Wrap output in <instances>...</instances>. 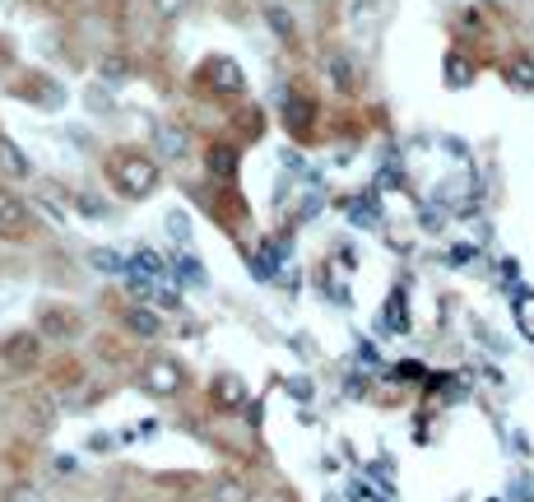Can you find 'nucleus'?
<instances>
[{
	"label": "nucleus",
	"mask_w": 534,
	"mask_h": 502,
	"mask_svg": "<svg viewBox=\"0 0 534 502\" xmlns=\"http://www.w3.org/2000/svg\"><path fill=\"white\" fill-rule=\"evenodd\" d=\"M312 391H316L312 377H289V396H293V400H312Z\"/></svg>",
	"instance_id": "obj_29"
},
{
	"label": "nucleus",
	"mask_w": 534,
	"mask_h": 502,
	"mask_svg": "<svg viewBox=\"0 0 534 502\" xmlns=\"http://www.w3.org/2000/svg\"><path fill=\"white\" fill-rule=\"evenodd\" d=\"M0 172H5V177H33L28 153H24L10 135H0Z\"/></svg>",
	"instance_id": "obj_9"
},
{
	"label": "nucleus",
	"mask_w": 534,
	"mask_h": 502,
	"mask_svg": "<svg viewBox=\"0 0 534 502\" xmlns=\"http://www.w3.org/2000/svg\"><path fill=\"white\" fill-rule=\"evenodd\" d=\"M112 182H116L121 196L144 201V196L158 191L163 172H158V163L149 159V153H116V159H112Z\"/></svg>",
	"instance_id": "obj_1"
},
{
	"label": "nucleus",
	"mask_w": 534,
	"mask_h": 502,
	"mask_svg": "<svg viewBox=\"0 0 534 502\" xmlns=\"http://www.w3.org/2000/svg\"><path fill=\"white\" fill-rule=\"evenodd\" d=\"M126 326H131V330H135L140 340H153V335L163 330V321H158V317L149 312V307H140V302H135L131 312H126Z\"/></svg>",
	"instance_id": "obj_14"
},
{
	"label": "nucleus",
	"mask_w": 534,
	"mask_h": 502,
	"mask_svg": "<svg viewBox=\"0 0 534 502\" xmlns=\"http://www.w3.org/2000/svg\"><path fill=\"white\" fill-rule=\"evenodd\" d=\"M0 502H43V493H37L33 484H15L5 497H0Z\"/></svg>",
	"instance_id": "obj_28"
},
{
	"label": "nucleus",
	"mask_w": 534,
	"mask_h": 502,
	"mask_svg": "<svg viewBox=\"0 0 534 502\" xmlns=\"http://www.w3.org/2000/svg\"><path fill=\"white\" fill-rule=\"evenodd\" d=\"M191 10V0H153V15L158 19H177V15H186Z\"/></svg>",
	"instance_id": "obj_25"
},
{
	"label": "nucleus",
	"mask_w": 534,
	"mask_h": 502,
	"mask_svg": "<svg viewBox=\"0 0 534 502\" xmlns=\"http://www.w3.org/2000/svg\"><path fill=\"white\" fill-rule=\"evenodd\" d=\"M325 74H331V84H335V89H344V94L353 89V65H349L340 52H335V56H325Z\"/></svg>",
	"instance_id": "obj_17"
},
{
	"label": "nucleus",
	"mask_w": 534,
	"mask_h": 502,
	"mask_svg": "<svg viewBox=\"0 0 534 502\" xmlns=\"http://www.w3.org/2000/svg\"><path fill=\"white\" fill-rule=\"evenodd\" d=\"M131 275H144V280H163V275H168V265H163V256H158V251L140 247V251L131 256Z\"/></svg>",
	"instance_id": "obj_13"
},
{
	"label": "nucleus",
	"mask_w": 534,
	"mask_h": 502,
	"mask_svg": "<svg viewBox=\"0 0 534 502\" xmlns=\"http://www.w3.org/2000/svg\"><path fill=\"white\" fill-rule=\"evenodd\" d=\"M74 330V317L65 312L61 317V307H47V312H43V335H70Z\"/></svg>",
	"instance_id": "obj_20"
},
{
	"label": "nucleus",
	"mask_w": 534,
	"mask_h": 502,
	"mask_svg": "<svg viewBox=\"0 0 534 502\" xmlns=\"http://www.w3.org/2000/svg\"><path fill=\"white\" fill-rule=\"evenodd\" d=\"M441 80H446V89H470L474 84V61L465 52H446L441 56Z\"/></svg>",
	"instance_id": "obj_7"
},
{
	"label": "nucleus",
	"mask_w": 534,
	"mask_h": 502,
	"mask_svg": "<svg viewBox=\"0 0 534 502\" xmlns=\"http://www.w3.org/2000/svg\"><path fill=\"white\" fill-rule=\"evenodd\" d=\"M210 396H214V405H223V409H237V405H246V386H242V377H219L214 386H210Z\"/></svg>",
	"instance_id": "obj_10"
},
{
	"label": "nucleus",
	"mask_w": 534,
	"mask_h": 502,
	"mask_svg": "<svg viewBox=\"0 0 534 502\" xmlns=\"http://www.w3.org/2000/svg\"><path fill=\"white\" fill-rule=\"evenodd\" d=\"M28 418L37 433H52L56 428V400L52 396H28Z\"/></svg>",
	"instance_id": "obj_11"
},
{
	"label": "nucleus",
	"mask_w": 534,
	"mask_h": 502,
	"mask_svg": "<svg viewBox=\"0 0 534 502\" xmlns=\"http://www.w3.org/2000/svg\"><path fill=\"white\" fill-rule=\"evenodd\" d=\"M126 70H131V61L121 56V52H112V56L98 61V74H103V80H126Z\"/></svg>",
	"instance_id": "obj_22"
},
{
	"label": "nucleus",
	"mask_w": 534,
	"mask_h": 502,
	"mask_svg": "<svg viewBox=\"0 0 534 502\" xmlns=\"http://www.w3.org/2000/svg\"><path fill=\"white\" fill-rule=\"evenodd\" d=\"M200 74H204V84L219 89V94H242L246 89V74H242V65L232 56H210L200 65Z\"/></svg>",
	"instance_id": "obj_3"
},
{
	"label": "nucleus",
	"mask_w": 534,
	"mask_h": 502,
	"mask_svg": "<svg viewBox=\"0 0 534 502\" xmlns=\"http://www.w3.org/2000/svg\"><path fill=\"white\" fill-rule=\"evenodd\" d=\"M37 344H43V340H37V335H15L10 340V363H37Z\"/></svg>",
	"instance_id": "obj_18"
},
{
	"label": "nucleus",
	"mask_w": 534,
	"mask_h": 502,
	"mask_svg": "<svg viewBox=\"0 0 534 502\" xmlns=\"http://www.w3.org/2000/svg\"><path fill=\"white\" fill-rule=\"evenodd\" d=\"M74 210L84 214V219H103V214H107V205H103L98 196H79V201H74Z\"/></svg>",
	"instance_id": "obj_27"
},
{
	"label": "nucleus",
	"mask_w": 534,
	"mask_h": 502,
	"mask_svg": "<svg viewBox=\"0 0 534 502\" xmlns=\"http://www.w3.org/2000/svg\"><path fill=\"white\" fill-rule=\"evenodd\" d=\"M140 386L149 396H173V391H182V363L177 359H149L144 368H140Z\"/></svg>",
	"instance_id": "obj_2"
},
{
	"label": "nucleus",
	"mask_w": 534,
	"mask_h": 502,
	"mask_svg": "<svg viewBox=\"0 0 534 502\" xmlns=\"http://www.w3.org/2000/svg\"><path fill=\"white\" fill-rule=\"evenodd\" d=\"M386 326H391V330H400V335L409 330V312H404V298H400V293L386 302Z\"/></svg>",
	"instance_id": "obj_23"
},
{
	"label": "nucleus",
	"mask_w": 534,
	"mask_h": 502,
	"mask_svg": "<svg viewBox=\"0 0 534 502\" xmlns=\"http://www.w3.org/2000/svg\"><path fill=\"white\" fill-rule=\"evenodd\" d=\"M52 466H56V475H79V460H74V456H65V451L52 460Z\"/></svg>",
	"instance_id": "obj_30"
},
{
	"label": "nucleus",
	"mask_w": 534,
	"mask_h": 502,
	"mask_svg": "<svg viewBox=\"0 0 534 502\" xmlns=\"http://www.w3.org/2000/svg\"><path fill=\"white\" fill-rule=\"evenodd\" d=\"M265 24L274 28V37H283V43H293V37H298V24H293V15L283 10V5H270L265 10Z\"/></svg>",
	"instance_id": "obj_16"
},
{
	"label": "nucleus",
	"mask_w": 534,
	"mask_h": 502,
	"mask_svg": "<svg viewBox=\"0 0 534 502\" xmlns=\"http://www.w3.org/2000/svg\"><path fill=\"white\" fill-rule=\"evenodd\" d=\"M214 502H252V488L242 479H219L214 484Z\"/></svg>",
	"instance_id": "obj_19"
},
{
	"label": "nucleus",
	"mask_w": 534,
	"mask_h": 502,
	"mask_svg": "<svg viewBox=\"0 0 534 502\" xmlns=\"http://www.w3.org/2000/svg\"><path fill=\"white\" fill-rule=\"evenodd\" d=\"M204 168H210V177H219V182H232L237 177V149L232 144H210Z\"/></svg>",
	"instance_id": "obj_8"
},
{
	"label": "nucleus",
	"mask_w": 534,
	"mask_h": 502,
	"mask_svg": "<svg viewBox=\"0 0 534 502\" xmlns=\"http://www.w3.org/2000/svg\"><path fill=\"white\" fill-rule=\"evenodd\" d=\"M353 502H377V493L372 488H367V484H353V493H349Z\"/></svg>",
	"instance_id": "obj_31"
},
{
	"label": "nucleus",
	"mask_w": 534,
	"mask_h": 502,
	"mask_svg": "<svg viewBox=\"0 0 534 502\" xmlns=\"http://www.w3.org/2000/svg\"><path fill=\"white\" fill-rule=\"evenodd\" d=\"M89 265L98 270V275H131V261L116 256L112 247H94V251H89Z\"/></svg>",
	"instance_id": "obj_12"
},
{
	"label": "nucleus",
	"mask_w": 534,
	"mask_h": 502,
	"mask_svg": "<svg viewBox=\"0 0 534 502\" xmlns=\"http://www.w3.org/2000/svg\"><path fill=\"white\" fill-rule=\"evenodd\" d=\"M252 270H256V280H274V270H279L274 265V251H256L252 256Z\"/></svg>",
	"instance_id": "obj_26"
},
{
	"label": "nucleus",
	"mask_w": 534,
	"mask_h": 502,
	"mask_svg": "<svg viewBox=\"0 0 534 502\" xmlns=\"http://www.w3.org/2000/svg\"><path fill=\"white\" fill-rule=\"evenodd\" d=\"M173 275H177V284L204 289V265H200L195 256H173Z\"/></svg>",
	"instance_id": "obj_15"
},
{
	"label": "nucleus",
	"mask_w": 534,
	"mask_h": 502,
	"mask_svg": "<svg viewBox=\"0 0 534 502\" xmlns=\"http://www.w3.org/2000/svg\"><path fill=\"white\" fill-rule=\"evenodd\" d=\"M153 144H158V153H163V159H186V149H191V135H186V126L158 122V126H153Z\"/></svg>",
	"instance_id": "obj_6"
},
{
	"label": "nucleus",
	"mask_w": 534,
	"mask_h": 502,
	"mask_svg": "<svg viewBox=\"0 0 534 502\" xmlns=\"http://www.w3.org/2000/svg\"><path fill=\"white\" fill-rule=\"evenodd\" d=\"M168 233H173V238H177L182 247L191 242V219H186L182 210H173V214H168Z\"/></svg>",
	"instance_id": "obj_24"
},
{
	"label": "nucleus",
	"mask_w": 534,
	"mask_h": 502,
	"mask_svg": "<svg viewBox=\"0 0 534 502\" xmlns=\"http://www.w3.org/2000/svg\"><path fill=\"white\" fill-rule=\"evenodd\" d=\"M507 80H511L520 94H534V61H525V56H520V61L511 65V74H507Z\"/></svg>",
	"instance_id": "obj_21"
},
{
	"label": "nucleus",
	"mask_w": 534,
	"mask_h": 502,
	"mask_svg": "<svg viewBox=\"0 0 534 502\" xmlns=\"http://www.w3.org/2000/svg\"><path fill=\"white\" fill-rule=\"evenodd\" d=\"M279 117H283V126L289 131H312L316 126V103H307V98H298V94H283V103H279Z\"/></svg>",
	"instance_id": "obj_5"
},
{
	"label": "nucleus",
	"mask_w": 534,
	"mask_h": 502,
	"mask_svg": "<svg viewBox=\"0 0 534 502\" xmlns=\"http://www.w3.org/2000/svg\"><path fill=\"white\" fill-rule=\"evenodd\" d=\"M28 233V205L15 196V191L0 186V238H24Z\"/></svg>",
	"instance_id": "obj_4"
}]
</instances>
